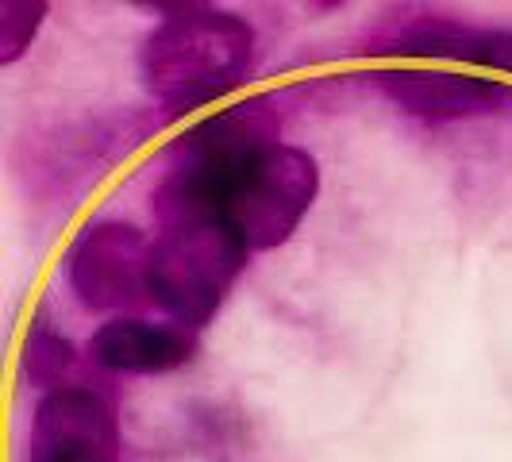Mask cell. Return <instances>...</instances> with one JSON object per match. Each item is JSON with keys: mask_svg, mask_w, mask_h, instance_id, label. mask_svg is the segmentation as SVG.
<instances>
[{"mask_svg": "<svg viewBox=\"0 0 512 462\" xmlns=\"http://www.w3.org/2000/svg\"><path fill=\"white\" fill-rule=\"evenodd\" d=\"M282 120L266 97L235 101L166 147V174L151 193V216L158 228H185L220 220L224 201L270 147H278Z\"/></svg>", "mask_w": 512, "mask_h": 462, "instance_id": "obj_1", "label": "cell"}, {"mask_svg": "<svg viewBox=\"0 0 512 462\" xmlns=\"http://www.w3.org/2000/svg\"><path fill=\"white\" fill-rule=\"evenodd\" d=\"M389 51L420 62H466L497 74H512V31L470 27L459 20H420L389 39Z\"/></svg>", "mask_w": 512, "mask_h": 462, "instance_id": "obj_9", "label": "cell"}, {"mask_svg": "<svg viewBox=\"0 0 512 462\" xmlns=\"http://www.w3.org/2000/svg\"><path fill=\"white\" fill-rule=\"evenodd\" d=\"M51 4L43 0H4L0 4V66H12L35 43L39 27L47 24Z\"/></svg>", "mask_w": 512, "mask_h": 462, "instance_id": "obj_11", "label": "cell"}, {"mask_svg": "<svg viewBox=\"0 0 512 462\" xmlns=\"http://www.w3.org/2000/svg\"><path fill=\"white\" fill-rule=\"evenodd\" d=\"M320 197V162L301 147L278 143L235 181L220 224L243 243L247 255L274 251L293 239Z\"/></svg>", "mask_w": 512, "mask_h": 462, "instance_id": "obj_4", "label": "cell"}, {"mask_svg": "<svg viewBox=\"0 0 512 462\" xmlns=\"http://www.w3.org/2000/svg\"><path fill=\"white\" fill-rule=\"evenodd\" d=\"M370 77L401 112L420 120H474V116H493L501 104L512 101V89L505 81L482 77L474 70L389 66Z\"/></svg>", "mask_w": 512, "mask_h": 462, "instance_id": "obj_7", "label": "cell"}, {"mask_svg": "<svg viewBox=\"0 0 512 462\" xmlns=\"http://www.w3.org/2000/svg\"><path fill=\"white\" fill-rule=\"evenodd\" d=\"M243 243L220 220L158 231L151 243V297L174 324L208 328L247 266Z\"/></svg>", "mask_w": 512, "mask_h": 462, "instance_id": "obj_3", "label": "cell"}, {"mask_svg": "<svg viewBox=\"0 0 512 462\" xmlns=\"http://www.w3.org/2000/svg\"><path fill=\"white\" fill-rule=\"evenodd\" d=\"M89 355L112 374H170L197 355V332L174 320L112 316L89 339Z\"/></svg>", "mask_w": 512, "mask_h": 462, "instance_id": "obj_8", "label": "cell"}, {"mask_svg": "<svg viewBox=\"0 0 512 462\" xmlns=\"http://www.w3.org/2000/svg\"><path fill=\"white\" fill-rule=\"evenodd\" d=\"M166 12L139 47V81L154 101L193 112L224 101L255 70L258 35L243 16L216 4H143Z\"/></svg>", "mask_w": 512, "mask_h": 462, "instance_id": "obj_2", "label": "cell"}, {"mask_svg": "<svg viewBox=\"0 0 512 462\" xmlns=\"http://www.w3.org/2000/svg\"><path fill=\"white\" fill-rule=\"evenodd\" d=\"M74 366V343L47 324H35L24 339V374L31 385H47V393L62 385V374Z\"/></svg>", "mask_w": 512, "mask_h": 462, "instance_id": "obj_10", "label": "cell"}, {"mask_svg": "<svg viewBox=\"0 0 512 462\" xmlns=\"http://www.w3.org/2000/svg\"><path fill=\"white\" fill-rule=\"evenodd\" d=\"M70 289L89 312L128 316L135 308L154 305L151 297V243L124 220H97L77 231L66 255Z\"/></svg>", "mask_w": 512, "mask_h": 462, "instance_id": "obj_5", "label": "cell"}, {"mask_svg": "<svg viewBox=\"0 0 512 462\" xmlns=\"http://www.w3.org/2000/svg\"><path fill=\"white\" fill-rule=\"evenodd\" d=\"M31 462H120V420L101 393L58 385L31 416Z\"/></svg>", "mask_w": 512, "mask_h": 462, "instance_id": "obj_6", "label": "cell"}]
</instances>
